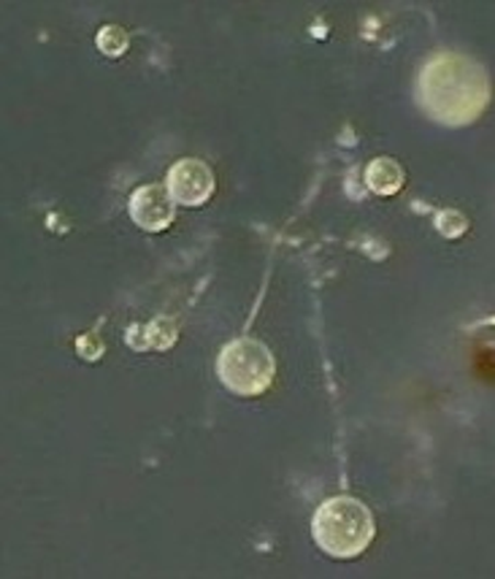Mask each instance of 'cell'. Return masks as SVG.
<instances>
[{
	"mask_svg": "<svg viewBox=\"0 0 495 579\" xmlns=\"http://www.w3.org/2000/svg\"><path fill=\"white\" fill-rule=\"evenodd\" d=\"M491 103V79L476 60L463 55L430 57L419 73V106L445 125H469Z\"/></svg>",
	"mask_w": 495,
	"mask_h": 579,
	"instance_id": "cell-1",
	"label": "cell"
},
{
	"mask_svg": "<svg viewBox=\"0 0 495 579\" xmlns=\"http://www.w3.org/2000/svg\"><path fill=\"white\" fill-rule=\"evenodd\" d=\"M373 533H377V523L371 509L353 496L327 498L312 518L316 547L331 558H358L371 544Z\"/></svg>",
	"mask_w": 495,
	"mask_h": 579,
	"instance_id": "cell-2",
	"label": "cell"
},
{
	"mask_svg": "<svg viewBox=\"0 0 495 579\" xmlns=\"http://www.w3.org/2000/svg\"><path fill=\"white\" fill-rule=\"evenodd\" d=\"M217 374L230 393L252 398V395L266 393L270 387L276 360L266 344L257 338H235L228 347H222L220 358H217Z\"/></svg>",
	"mask_w": 495,
	"mask_h": 579,
	"instance_id": "cell-3",
	"label": "cell"
},
{
	"mask_svg": "<svg viewBox=\"0 0 495 579\" xmlns=\"http://www.w3.org/2000/svg\"><path fill=\"white\" fill-rule=\"evenodd\" d=\"M171 198L182 206H204L215 195V171L198 158H184L174 163L165 180Z\"/></svg>",
	"mask_w": 495,
	"mask_h": 579,
	"instance_id": "cell-4",
	"label": "cell"
},
{
	"mask_svg": "<svg viewBox=\"0 0 495 579\" xmlns=\"http://www.w3.org/2000/svg\"><path fill=\"white\" fill-rule=\"evenodd\" d=\"M128 211H130V220H134L138 228H143V231L149 233H158L165 231V228L174 222L176 200L171 198L169 187L143 185L130 195Z\"/></svg>",
	"mask_w": 495,
	"mask_h": 579,
	"instance_id": "cell-5",
	"label": "cell"
},
{
	"mask_svg": "<svg viewBox=\"0 0 495 579\" xmlns=\"http://www.w3.org/2000/svg\"><path fill=\"white\" fill-rule=\"evenodd\" d=\"M406 174L401 169L399 160L393 158H377L368 163L366 169V185L368 190L377 195H395L404 187Z\"/></svg>",
	"mask_w": 495,
	"mask_h": 579,
	"instance_id": "cell-6",
	"label": "cell"
},
{
	"mask_svg": "<svg viewBox=\"0 0 495 579\" xmlns=\"http://www.w3.org/2000/svg\"><path fill=\"white\" fill-rule=\"evenodd\" d=\"M176 341V323L171 317H154L141 328V341L134 349H169Z\"/></svg>",
	"mask_w": 495,
	"mask_h": 579,
	"instance_id": "cell-7",
	"label": "cell"
},
{
	"mask_svg": "<svg viewBox=\"0 0 495 579\" xmlns=\"http://www.w3.org/2000/svg\"><path fill=\"white\" fill-rule=\"evenodd\" d=\"M95 47L106 57H123L130 47V36L119 25H103L95 36Z\"/></svg>",
	"mask_w": 495,
	"mask_h": 579,
	"instance_id": "cell-8",
	"label": "cell"
},
{
	"mask_svg": "<svg viewBox=\"0 0 495 579\" xmlns=\"http://www.w3.org/2000/svg\"><path fill=\"white\" fill-rule=\"evenodd\" d=\"M436 231L445 239H460L469 231V220H465V215H460L458 209H445L436 215Z\"/></svg>",
	"mask_w": 495,
	"mask_h": 579,
	"instance_id": "cell-9",
	"label": "cell"
},
{
	"mask_svg": "<svg viewBox=\"0 0 495 579\" xmlns=\"http://www.w3.org/2000/svg\"><path fill=\"white\" fill-rule=\"evenodd\" d=\"M77 352L82 355V358L88 360V363H95V360H101L103 358V341H101V336H97L95 331H90V334L79 336Z\"/></svg>",
	"mask_w": 495,
	"mask_h": 579,
	"instance_id": "cell-10",
	"label": "cell"
}]
</instances>
